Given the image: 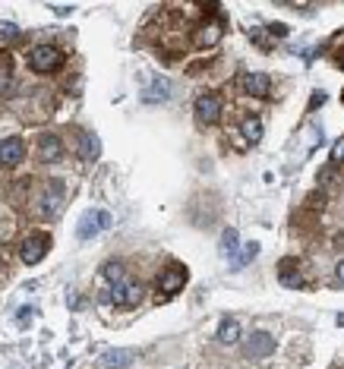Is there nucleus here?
<instances>
[{
  "mask_svg": "<svg viewBox=\"0 0 344 369\" xmlns=\"http://www.w3.org/2000/svg\"><path fill=\"white\" fill-rule=\"evenodd\" d=\"M98 155H101V139L95 133H89V130H79V158L83 161H95Z\"/></svg>",
  "mask_w": 344,
  "mask_h": 369,
  "instance_id": "15",
  "label": "nucleus"
},
{
  "mask_svg": "<svg viewBox=\"0 0 344 369\" xmlns=\"http://www.w3.org/2000/svg\"><path fill=\"white\" fill-rule=\"evenodd\" d=\"M183 284H187V268L183 266H168L165 272L158 275V290L165 297H174L183 290Z\"/></svg>",
  "mask_w": 344,
  "mask_h": 369,
  "instance_id": "8",
  "label": "nucleus"
},
{
  "mask_svg": "<svg viewBox=\"0 0 344 369\" xmlns=\"http://www.w3.org/2000/svg\"><path fill=\"white\" fill-rule=\"evenodd\" d=\"M108 300L117 303V306H133V303L143 300V284H136V281H130V278L117 281V284H111Z\"/></svg>",
  "mask_w": 344,
  "mask_h": 369,
  "instance_id": "4",
  "label": "nucleus"
},
{
  "mask_svg": "<svg viewBox=\"0 0 344 369\" xmlns=\"http://www.w3.org/2000/svg\"><path fill=\"white\" fill-rule=\"evenodd\" d=\"M221 35H225V26L218 23V19H212V23H205L199 32H196V45L199 48H215L218 41H221Z\"/></svg>",
  "mask_w": 344,
  "mask_h": 369,
  "instance_id": "14",
  "label": "nucleus"
},
{
  "mask_svg": "<svg viewBox=\"0 0 344 369\" xmlns=\"http://www.w3.org/2000/svg\"><path fill=\"white\" fill-rule=\"evenodd\" d=\"M111 224H114V218L108 208H89V212L79 218V224H76V237H79V240H92V237L105 234Z\"/></svg>",
  "mask_w": 344,
  "mask_h": 369,
  "instance_id": "1",
  "label": "nucleus"
},
{
  "mask_svg": "<svg viewBox=\"0 0 344 369\" xmlns=\"http://www.w3.org/2000/svg\"><path fill=\"white\" fill-rule=\"evenodd\" d=\"M281 284H285V288H300V278H297V272H291V268L285 266V275H281Z\"/></svg>",
  "mask_w": 344,
  "mask_h": 369,
  "instance_id": "23",
  "label": "nucleus"
},
{
  "mask_svg": "<svg viewBox=\"0 0 344 369\" xmlns=\"http://www.w3.org/2000/svg\"><path fill=\"white\" fill-rule=\"evenodd\" d=\"M243 139H247L250 146L262 142V120L259 117H247V120H243Z\"/></svg>",
  "mask_w": 344,
  "mask_h": 369,
  "instance_id": "19",
  "label": "nucleus"
},
{
  "mask_svg": "<svg viewBox=\"0 0 344 369\" xmlns=\"http://www.w3.org/2000/svg\"><path fill=\"white\" fill-rule=\"evenodd\" d=\"M193 111H196V120H199V123H205V126L218 123V117H221V98H218L215 92H205V95L196 98Z\"/></svg>",
  "mask_w": 344,
  "mask_h": 369,
  "instance_id": "6",
  "label": "nucleus"
},
{
  "mask_svg": "<svg viewBox=\"0 0 344 369\" xmlns=\"http://www.w3.org/2000/svg\"><path fill=\"white\" fill-rule=\"evenodd\" d=\"M256 256H259V243H256V240H253V243H247V246H240V252H237V259H234V266H250V262H253V259Z\"/></svg>",
  "mask_w": 344,
  "mask_h": 369,
  "instance_id": "20",
  "label": "nucleus"
},
{
  "mask_svg": "<svg viewBox=\"0 0 344 369\" xmlns=\"http://www.w3.org/2000/svg\"><path fill=\"white\" fill-rule=\"evenodd\" d=\"M23 158H26V142L19 136L0 139V168H16Z\"/></svg>",
  "mask_w": 344,
  "mask_h": 369,
  "instance_id": "9",
  "label": "nucleus"
},
{
  "mask_svg": "<svg viewBox=\"0 0 344 369\" xmlns=\"http://www.w3.org/2000/svg\"><path fill=\"white\" fill-rule=\"evenodd\" d=\"M322 101H325V95H322V92H313V101H310V108H313V111H316V108H319Z\"/></svg>",
  "mask_w": 344,
  "mask_h": 369,
  "instance_id": "26",
  "label": "nucleus"
},
{
  "mask_svg": "<svg viewBox=\"0 0 344 369\" xmlns=\"http://www.w3.org/2000/svg\"><path fill=\"white\" fill-rule=\"evenodd\" d=\"M237 250H240L237 230H234V228H227L225 234H221V252H225V256H227V259H231V262H234V259H237Z\"/></svg>",
  "mask_w": 344,
  "mask_h": 369,
  "instance_id": "18",
  "label": "nucleus"
},
{
  "mask_svg": "<svg viewBox=\"0 0 344 369\" xmlns=\"http://www.w3.org/2000/svg\"><path fill=\"white\" fill-rule=\"evenodd\" d=\"M60 206H63V183L60 180H48L45 192H41V215L54 218L60 212Z\"/></svg>",
  "mask_w": 344,
  "mask_h": 369,
  "instance_id": "11",
  "label": "nucleus"
},
{
  "mask_svg": "<svg viewBox=\"0 0 344 369\" xmlns=\"http://www.w3.org/2000/svg\"><path fill=\"white\" fill-rule=\"evenodd\" d=\"M218 341H221V344H237L240 341V322L237 319H221V325H218Z\"/></svg>",
  "mask_w": 344,
  "mask_h": 369,
  "instance_id": "16",
  "label": "nucleus"
},
{
  "mask_svg": "<svg viewBox=\"0 0 344 369\" xmlns=\"http://www.w3.org/2000/svg\"><path fill=\"white\" fill-rule=\"evenodd\" d=\"M136 354L133 350H105V354L98 357V366L101 369H127L133 366Z\"/></svg>",
  "mask_w": 344,
  "mask_h": 369,
  "instance_id": "13",
  "label": "nucleus"
},
{
  "mask_svg": "<svg viewBox=\"0 0 344 369\" xmlns=\"http://www.w3.org/2000/svg\"><path fill=\"white\" fill-rule=\"evenodd\" d=\"M32 316H35V310H32V306H26V310H19V312H16V319H19V325L32 322Z\"/></svg>",
  "mask_w": 344,
  "mask_h": 369,
  "instance_id": "25",
  "label": "nucleus"
},
{
  "mask_svg": "<svg viewBox=\"0 0 344 369\" xmlns=\"http://www.w3.org/2000/svg\"><path fill=\"white\" fill-rule=\"evenodd\" d=\"M335 275H338V284H344V262H338V272Z\"/></svg>",
  "mask_w": 344,
  "mask_h": 369,
  "instance_id": "27",
  "label": "nucleus"
},
{
  "mask_svg": "<svg viewBox=\"0 0 344 369\" xmlns=\"http://www.w3.org/2000/svg\"><path fill=\"white\" fill-rule=\"evenodd\" d=\"M171 98V79L168 76H152L149 86L143 89V101L145 104H165Z\"/></svg>",
  "mask_w": 344,
  "mask_h": 369,
  "instance_id": "10",
  "label": "nucleus"
},
{
  "mask_svg": "<svg viewBox=\"0 0 344 369\" xmlns=\"http://www.w3.org/2000/svg\"><path fill=\"white\" fill-rule=\"evenodd\" d=\"M10 89H13V67L7 54H0V95H10Z\"/></svg>",
  "mask_w": 344,
  "mask_h": 369,
  "instance_id": "17",
  "label": "nucleus"
},
{
  "mask_svg": "<svg viewBox=\"0 0 344 369\" xmlns=\"http://www.w3.org/2000/svg\"><path fill=\"white\" fill-rule=\"evenodd\" d=\"M48 250H51V237L48 234H29L23 243H19V259H23L26 266H38V262L48 256Z\"/></svg>",
  "mask_w": 344,
  "mask_h": 369,
  "instance_id": "3",
  "label": "nucleus"
},
{
  "mask_svg": "<svg viewBox=\"0 0 344 369\" xmlns=\"http://www.w3.org/2000/svg\"><path fill=\"white\" fill-rule=\"evenodd\" d=\"M38 155H41L45 164H57L60 158H63V142H60V136H54V133L41 136V139H38Z\"/></svg>",
  "mask_w": 344,
  "mask_h": 369,
  "instance_id": "12",
  "label": "nucleus"
},
{
  "mask_svg": "<svg viewBox=\"0 0 344 369\" xmlns=\"http://www.w3.org/2000/svg\"><path fill=\"white\" fill-rule=\"evenodd\" d=\"M101 275H105L108 284H117V281L127 278V272H123V266H120V262H108V266L101 268Z\"/></svg>",
  "mask_w": 344,
  "mask_h": 369,
  "instance_id": "21",
  "label": "nucleus"
},
{
  "mask_svg": "<svg viewBox=\"0 0 344 369\" xmlns=\"http://www.w3.org/2000/svg\"><path fill=\"white\" fill-rule=\"evenodd\" d=\"M275 338H272L269 332H253L247 341H243V350H247V357H253V360H265V357L275 354Z\"/></svg>",
  "mask_w": 344,
  "mask_h": 369,
  "instance_id": "7",
  "label": "nucleus"
},
{
  "mask_svg": "<svg viewBox=\"0 0 344 369\" xmlns=\"http://www.w3.org/2000/svg\"><path fill=\"white\" fill-rule=\"evenodd\" d=\"M240 89L247 92L250 98H265L272 95V79H269V73H262V70H253V73H243L240 76Z\"/></svg>",
  "mask_w": 344,
  "mask_h": 369,
  "instance_id": "5",
  "label": "nucleus"
},
{
  "mask_svg": "<svg viewBox=\"0 0 344 369\" xmlns=\"http://www.w3.org/2000/svg\"><path fill=\"white\" fill-rule=\"evenodd\" d=\"M29 67L35 73H54V70L63 67V54L54 45H35L29 51Z\"/></svg>",
  "mask_w": 344,
  "mask_h": 369,
  "instance_id": "2",
  "label": "nucleus"
},
{
  "mask_svg": "<svg viewBox=\"0 0 344 369\" xmlns=\"http://www.w3.org/2000/svg\"><path fill=\"white\" fill-rule=\"evenodd\" d=\"M7 38H19V26L16 23H0V41H7Z\"/></svg>",
  "mask_w": 344,
  "mask_h": 369,
  "instance_id": "22",
  "label": "nucleus"
},
{
  "mask_svg": "<svg viewBox=\"0 0 344 369\" xmlns=\"http://www.w3.org/2000/svg\"><path fill=\"white\" fill-rule=\"evenodd\" d=\"M344 161V139L335 142V148H332V164H341Z\"/></svg>",
  "mask_w": 344,
  "mask_h": 369,
  "instance_id": "24",
  "label": "nucleus"
}]
</instances>
